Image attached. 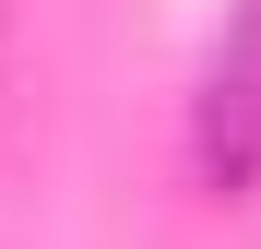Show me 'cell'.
Segmentation results:
<instances>
[{
  "label": "cell",
  "instance_id": "cell-1",
  "mask_svg": "<svg viewBox=\"0 0 261 249\" xmlns=\"http://www.w3.org/2000/svg\"><path fill=\"white\" fill-rule=\"evenodd\" d=\"M190 166L214 202L261 190V0H238L226 36L202 60V95H190Z\"/></svg>",
  "mask_w": 261,
  "mask_h": 249
},
{
  "label": "cell",
  "instance_id": "cell-2",
  "mask_svg": "<svg viewBox=\"0 0 261 249\" xmlns=\"http://www.w3.org/2000/svg\"><path fill=\"white\" fill-rule=\"evenodd\" d=\"M12 95H24V0H0V131H12Z\"/></svg>",
  "mask_w": 261,
  "mask_h": 249
}]
</instances>
